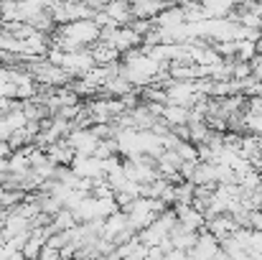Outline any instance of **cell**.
<instances>
[{
    "label": "cell",
    "mask_w": 262,
    "mask_h": 260,
    "mask_svg": "<svg viewBox=\"0 0 262 260\" xmlns=\"http://www.w3.org/2000/svg\"><path fill=\"white\" fill-rule=\"evenodd\" d=\"M163 120H166L168 128L188 125V120H191V110H188V107H181V105H166V107H163Z\"/></svg>",
    "instance_id": "7"
},
{
    "label": "cell",
    "mask_w": 262,
    "mask_h": 260,
    "mask_svg": "<svg viewBox=\"0 0 262 260\" xmlns=\"http://www.w3.org/2000/svg\"><path fill=\"white\" fill-rule=\"evenodd\" d=\"M43 3H46V5H54V3H56V0H43Z\"/></svg>",
    "instance_id": "11"
},
{
    "label": "cell",
    "mask_w": 262,
    "mask_h": 260,
    "mask_svg": "<svg viewBox=\"0 0 262 260\" xmlns=\"http://www.w3.org/2000/svg\"><path fill=\"white\" fill-rule=\"evenodd\" d=\"M130 5H140V3H145V0H127Z\"/></svg>",
    "instance_id": "10"
},
{
    "label": "cell",
    "mask_w": 262,
    "mask_h": 260,
    "mask_svg": "<svg viewBox=\"0 0 262 260\" xmlns=\"http://www.w3.org/2000/svg\"><path fill=\"white\" fill-rule=\"evenodd\" d=\"M49 38H51V49L79 51V49H92L102 38V28L94 23V18H84V21L56 26L54 33H49Z\"/></svg>",
    "instance_id": "1"
},
{
    "label": "cell",
    "mask_w": 262,
    "mask_h": 260,
    "mask_svg": "<svg viewBox=\"0 0 262 260\" xmlns=\"http://www.w3.org/2000/svg\"><path fill=\"white\" fill-rule=\"evenodd\" d=\"M99 135L92 130V128H74L69 135H67V143L74 148L77 156H94L97 148H99Z\"/></svg>",
    "instance_id": "3"
},
{
    "label": "cell",
    "mask_w": 262,
    "mask_h": 260,
    "mask_svg": "<svg viewBox=\"0 0 262 260\" xmlns=\"http://www.w3.org/2000/svg\"><path fill=\"white\" fill-rule=\"evenodd\" d=\"M38 260H61V250H56V248H51V245H43Z\"/></svg>",
    "instance_id": "8"
},
{
    "label": "cell",
    "mask_w": 262,
    "mask_h": 260,
    "mask_svg": "<svg viewBox=\"0 0 262 260\" xmlns=\"http://www.w3.org/2000/svg\"><path fill=\"white\" fill-rule=\"evenodd\" d=\"M92 56H94V64L97 67H110V64H117V62H122V54L112 46V44H107V41H97L92 49Z\"/></svg>",
    "instance_id": "4"
},
{
    "label": "cell",
    "mask_w": 262,
    "mask_h": 260,
    "mask_svg": "<svg viewBox=\"0 0 262 260\" xmlns=\"http://www.w3.org/2000/svg\"><path fill=\"white\" fill-rule=\"evenodd\" d=\"M104 13H107L117 26H130V23L135 21L133 5H130L127 0H110V3H107V8H104Z\"/></svg>",
    "instance_id": "5"
},
{
    "label": "cell",
    "mask_w": 262,
    "mask_h": 260,
    "mask_svg": "<svg viewBox=\"0 0 262 260\" xmlns=\"http://www.w3.org/2000/svg\"><path fill=\"white\" fill-rule=\"evenodd\" d=\"M206 18H232L239 0H199Z\"/></svg>",
    "instance_id": "6"
},
{
    "label": "cell",
    "mask_w": 262,
    "mask_h": 260,
    "mask_svg": "<svg viewBox=\"0 0 262 260\" xmlns=\"http://www.w3.org/2000/svg\"><path fill=\"white\" fill-rule=\"evenodd\" d=\"M257 56H262V36L257 38Z\"/></svg>",
    "instance_id": "9"
},
{
    "label": "cell",
    "mask_w": 262,
    "mask_h": 260,
    "mask_svg": "<svg viewBox=\"0 0 262 260\" xmlns=\"http://www.w3.org/2000/svg\"><path fill=\"white\" fill-rule=\"evenodd\" d=\"M102 41L112 44L120 54H127V51L143 49V36H140L135 28H130V26H117V28L102 31Z\"/></svg>",
    "instance_id": "2"
}]
</instances>
